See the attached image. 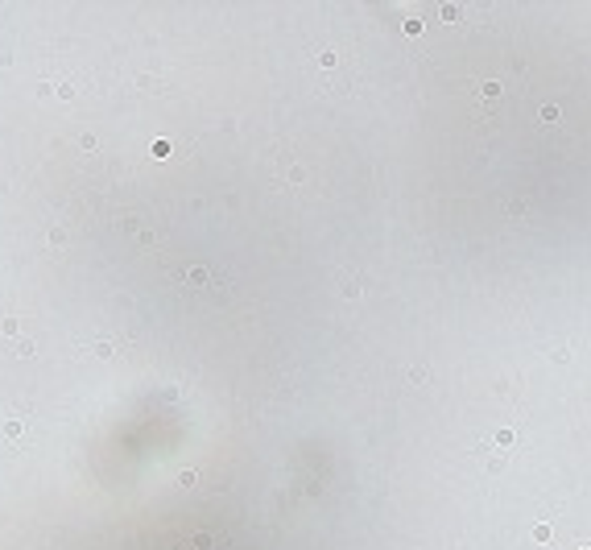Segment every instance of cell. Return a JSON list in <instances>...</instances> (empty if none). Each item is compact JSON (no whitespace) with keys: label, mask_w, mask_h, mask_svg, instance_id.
I'll list each match as a JSON object with an SVG mask.
<instances>
[{"label":"cell","mask_w":591,"mask_h":550,"mask_svg":"<svg viewBox=\"0 0 591 550\" xmlns=\"http://www.w3.org/2000/svg\"><path fill=\"white\" fill-rule=\"evenodd\" d=\"M579 550H591V546H579Z\"/></svg>","instance_id":"7"},{"label":"cell","mask_w":591,"mask_h":550,"mask_svg":"<svg viewBox=\"0 0 591 550\" xmlns=\"http://www.w3.org/2000/svg\"><path fill=\"white\" fill-rule=\"evenodd\" d=\"M480 96H488V100H492V96H500V83H484V87H480Z\"/></svg>","instance_id":"4"},{"label":"cell","mask_w":591,"mask_h":550,"mask_svg":"<svg viewBox=\"0 0 591 550\" xmlns=\"http://www.w3.org/2000/svg\"><path fill=\"white\" fill-rule=\"evenodd\" d=\"M4 435H8V439H21V422H17V418H13V422H4Z\"/></svg>","instance_id":"3"},{"label":"cell","mask_w":591,"mask_h":550,"mask_svg":"<svg viewBox=\"0 0 591 550\" xmlns=\"http://www.w3.org/2000/svg\"><path fill=\"white\" fill-rule=\"evenodd\" d=\"M186 282H190V286H199V290H203V286H207V282H211V277H207V269H190V273H186Z\"/></svg>","instance_id":"1"},{"label":"cell","mask_w":591,"mask_h":550,"mask_svg":"<svg viewBox=\"0 0 591 550\" xmlns=\"http://www.w3.org/2000/svg\"><path fill=\"white\" fill-rule=\"evenodd\" d=\"M50 244H58V249H62V244H66V232H62V228H50Z\"/></svg>","instance_id":"2"},{"label":"cell","mask_w":591,"mask_h":550,"mask_svg":"<svg viewBox=\"0 0 591 550\" xmlns=\"http://www.w3.org/2000/svg\"><path fill=\"white\" fill-rule=\"evenodd\" d=\"M542 120L554 124V120H558V108H554V103H550V108H542Z\"/></svg>","instance_id":"5"},{"label":"cell","mask_w":591,"mask_h":550,"mask_svg":"<svg viewBox=\"0 0 591 550\" xmlns=\"http://www.w3.org/2000/svg\"><path fill=\"white\" fill-rule=\"evenodd\" d=\"M534 538L538 542H550V525H534Z\"/></svg>","instance_id":"6"}]
</instances>
